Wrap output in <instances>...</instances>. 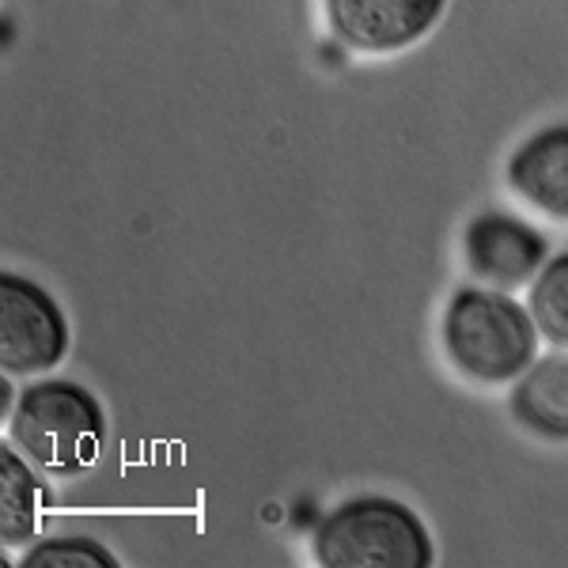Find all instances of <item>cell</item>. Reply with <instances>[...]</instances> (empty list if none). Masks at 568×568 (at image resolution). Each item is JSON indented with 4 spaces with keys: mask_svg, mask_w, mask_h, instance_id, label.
Segmentation results:
<instances>
[{
    "mask_svg": "<svg viewBox=\"0 0 568 568\" xmlns=\"http://www.w3.org/2000/svg\"><path fill=\"white\" fill-rule=\"evenodd\" d=\"M20 568H118V557L95 538L69 535L34 546L31 554H23Z\"/></svg>",
    "mask_w": 568,
    "mask_h": 568,
    "instance_id": "cell-11",
    "label": "cell"
},
{
    "mask_svg": "<svg viewBox=\"0 0 568 568\" xmlns=\"http://www.w3.org/2000/svg\"><path fill=\"white\" fill-rule=\"evenodd\" d=\"M527 307L538 334L557 349H568V254H557L538 270Z\"/></svg>",
    "mask_w": 568,
    "mask_h": 568,
    "instance_id": "cell-10",
    "label": "cell"
},
{
    "mask_svg": "<svg viewBox=\"0 0 568 568\" xmlns=\"http://www.w3.org/2000/svg\"><path fill=\"white\" fill-rule=\"evenodd\" d=\"M106 409L72 379L31 383L8 414V444H16L53 478L84 474L103 452Z\"/></svg>",
    "mask_w": 568,
    "mask_h": 568,
    "instance_id": "cell-1",
    "label": "cell"
},
{
    "mask_svg": "<svg viewBox=\"0 0 568 568\" xmlns=\"http://www.w3.org/2000/svg\"><path fill=\"white\" fill-rule=\"evenodd\" d=\"M511 414L527 433L568 444V349L535 356V364L516 379Z\"/></svg>",
    "mask_w": 568,
    "mask_h": 568,
    "instance_id": "cell-8",
    "label": "cell"
},
{
    "mask_svg": "<svg viewBox=\"0 0 568 568\" xmlns=\"http://www.w3.org/2000/svg\"><path fill=\"white\" fill-rule=\"evenodd\" d=\"M31 459L16 444L0 447V542L23 546L39 527V497L42 481L31 470Z\"/></svg>",
    "mask_w": 568,
    "mask_h": 568,
    "instance_id": "cell-9",
    "label": "cell"
},
{
    "mask_svg": "<svg viewBox=\"0 0 568 568\" xmlns=\"http://www.w3.org/2000/svg\"><path fill=\"white\" fill-rule=\"evenodd\" d=\"M72 342L69 318L39 281L0 277V364L8 375H39L65 361Z\"/></svg>",
    "mask_w": 568,
    "mask_h": 568,
    "instance_id": "cell-4",
    "label": "cell"
},
{
    "mask_svg": "<svg viewBox=\"0 0 568 568\" xmlns=\"http://www.w3.org/2000/svg\"><path fill=\"white\" fill-rule=\"evenodd\" d=\"M463 254L470 273L500 292H516L538 277L549 243L538 227L508 213H478L466 224Z\"/></svg>",
    "mask_w": 568,
    "mask_h": 568,
    "instance_id": "cell-5",
    "label": "cell"
},
{
    "mask_svg": "<svg viewBox=\"0 0 568 568\" xmlns=\"http://www.w3.org/2000/svg\"><path fill=\"white\" fill-rule=\"evenodd\" d=\"M315 561L326 568H428L436 546L409 504L379 497H353L337 504L311 538Z\"/></svg>",
    "mask_w": 568,
    "mask_h": 568,
    "instance_id": "cell-3",
    "label": "cell"
},
{
    "mask_svg": "<svg viewBox=\"0 0 568 568\" xmlns=\"http://www.w3.org/2000/svg\"><path fill=\"white\" fill-rule=\"evenodd\" d=\"M508 186L549 220H568V122L546 125L511 152Z\"/></svg>",
    "mask_w": 568,
    "mask_h": 568,
    "instance_id": "cell-7",
    "label": "cell"
},
{
    "mask_svg": "<svg viewBox=\"0 0 568 568\" xmlns=\"http://www.w3.org/2000/svg\"><path fill=\"white\" fill-rule=\"evenodd\" d=\"M538 326L530 307L500 288H459L444 311V349L474 383L519 379L538 356Z\"/></svg>",
    "mask_w": 568,
    "mask_h": 568,
    "instance_id": "cell-2",
    "label": "cell"
},
{
    "mask_svg": "<svg viewBox=\"0 0 568 568\" xmlns=\"http://www.w3.org/2000/svg\"><path fill=\"white\" fill-rule=\"evenodd\" d=\"M447 0H326L329 31L356 53H398L439 23Z\"/></svg>",
    "mask_w": 568,
    "mask_h": 568,
    "instance_id": "cell-6",
    "label": "cell"
}]
</instances>
